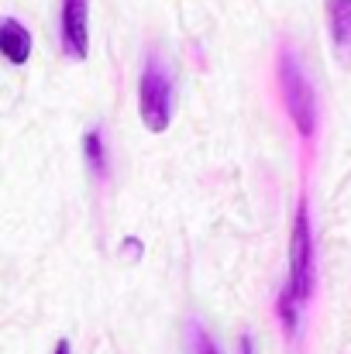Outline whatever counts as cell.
Instances as JSON below:
<instances>
[{
  "mask_svg": "<svg viewBox=\"0 0 351 354\" xmlns=\"http://www.w3.org/2000/svg\"><path fill=\"white\" fill-rule=\"evenodd\" d=\"M279 86H282V104L289 111L293 127L300 131V138H314L317 131V93L296 59L293 48L279 52Z\"/></svg>",
  "mask_w": 351,
  "mask_h": 354,
  "instance_id": "6da1fadb",
  "label": "cell"
},
{
  "mask_svg": "<svg viewBox=\"0 0 351 354\" xmlns=\"http://www.w3.org/2000/svg\"><path fill=\"white\" fill-rule=\"evenodd\" d=\"M138 111L152 134H162L172 120V76L155 55H148L138 80Z\"/></svg>",
  "mask_w": 351,
  "mask_h": 354,
  "instance_id": "7a4b0ae2",
  "label": "cell"
},
{
  "mask_svg": "<svg viewBox=\"0 0 351 354\" xmlns=\"http://www.w3.org/2000/svg\"><path fill=\"white\" fill-rule=\"evenodd\" d=\"M314 231H310V203L300 200L296 221H293V237H289V282L286 289L293 299L303 306L314 296Z\"/></svg>",
  "mask_w": 351,
  "mask_h": 354,
  "instance_id": "3957f363",
  "label": "cell"
},
{
  "mask_svg": "<svg viewBox=\"0 0 351 354\" xmlns=\"http://www.w3.org/2000/svg\"><path fill=\"white\" fill-rule=\"evenodd\" d=\"M59 38H62V52L69 59H87V52H90V0H62Z\"/></svg>",
  "mask_w": 351,
  "mask_h": 354,
  "instance_id": "277c9868",
  "label": "cell"
},
{
  "mask_svg": "<svg viewBox=\"0 0 351 354\" xmlns=\"http://www.w3.org/2000/svg\"><path fill=\"white\" fill-rule=\"evenodd\" d=\"M0 55L10 66H24L31 55V35L17 17H0Z\"/></svg>",
  "mask_w": 351,
  "mask_h": 354,
  "instance_id": "5b68a950",
  "label": "cell"
},
{
  "mask_svg": "<svg viewBox=\"0 0 351 354\" xmlns=\"http://www.w3.org/2000/svg\"><path fill=\"white\" fill-rule=\"evenodd\" d=\"M327 24L334 48L341 55H351V0H327Z\"/></svg>",
  "mask_w": 351,
  "mask_h": 354,
  "instance_id": "8992f818",
  "label": "cell"
},
{
  "mask_svg": "<svg viewBox=\"0 0 351 354\" xmlns=\"http://www.w3.org/2000/svg\"><path fill=\"white\" fill-rule=\"evenodd\" d=\"M83 158H87V165H90V172L97 176V179H107V145H104V131L100 127H90L87 134H83Z\"/></svg>",
  "mask_w": 351,
  "mask_h": 354,
  "instance_id": "52a82bcc",
  "label": "cell"
},
{
  "mask_svg": "<svg viewBox=\"0 0 351 354\" xmlns=\"http://www.w3.org/2000/svg\"><path fill=\"white\" fill-rule=\"evenodd\" d=\"M186 354H221L214 334L207 330L204 320H190L186 324Z\"/></svg>",
  "mask_w": 351,
  "mask_h": 354,
  "instance_id": "ba28073f",
  "label": "cell"
},
{
  "mask_svg": "<svg viewBox=\"0 0 351 354\" xmlns=\"http://www.w3.org/2000/svg\"><path fill=\"white\" fill-rule=\"evenodd\" d=\"M276 317H279L282 330L293 337V334H296V327H300V303L293 299V292H289V289H282V292H279V299H276Z\"/></svg>",
  "mask_w": 351,
  "mask_h": 354,
  "instance_id": "9c48e42d",
  "label": "cell"
},
{
  "mask_svg": "<svg viewBox=\"0 0 351 354\" xmlns=\"http://www.w3.org/2000/svg\"><path fill=\"white\" fill-rule=\"evenodd\" d=\"M141 251H145V248H141V241H134V237H127V241H124V258H131V261H134V258H141Z\"/></svg>",
  "mask_w": 351,
  "mask_h": 354,
  "instance_id": "30bf717a",
  "label": "cell"
},
{
  "mask_svg": "<svg viewBox=\"0 0 351 354\" xmlns=\"http://www.w3.org/2000/svg\"><path fill=\"white\" fill-rule=\"evenodd\" d=\"M237 354H255V341H251L248 334H244V337L237 341Z\"/></svg>",
  "mask_w": 351,
  "mask_h": 354,
  "instance_id": "8fae6325",
  "label": "cell"
},
{
  "mask_svg": "<svg viewBox=\"0 0 351 354\" xmlns=\"http://www.w3.org/2000/svg\"><path fill=\"white\" fill-rule=\"evenodd\" d=\"M55 354H73V348H69V341H59V344H55Z\"/></svg>",
  "mask_w": 351,
  "mask_h": 354,
  "instance_id": "7c38bea8",
  "label": "cell"
}]
</instances>
